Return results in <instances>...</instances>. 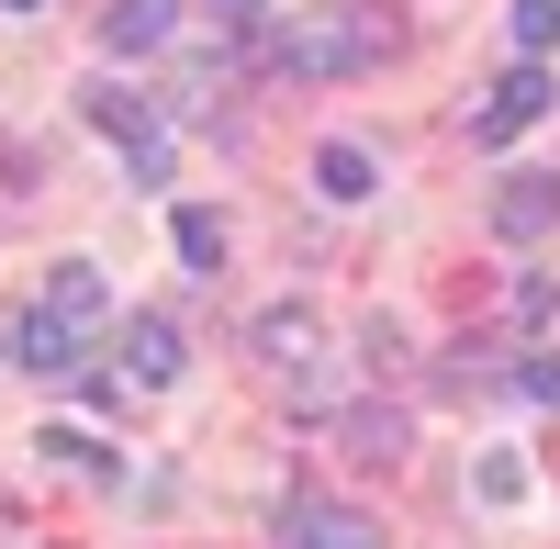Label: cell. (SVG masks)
Returning a JSON list of instances; mask_svg holds the SVG:
<instances>
[{"label": "cell", "mask_w": 560, "mask_h": 549, "mask_svg": "<svg viewBox=\"0 0 560 549\" xmlns=\"http://www.w3.org/2000/svg\"><path fill=\"white\" fill-rule=\"evenodd\" d=\"M549 224H560V179H549V168H504V179H493V236H504V247H538Z\"/></svg>", "instance_id": "5b68a950"}, {"label": "cell", "mask_w": 560, "mask_h": 549, "mask_svg": "<svg viewBox=\"0 0 560 549\" xmlns=\"http://www.w3.org/2000/svg\"><path fill=\"white\" fill-rule=\"evenodd\" d=\"M34 448H45V460H68V471H90V482L113 471V448H102V437H79V427H45Z\"/></svg>", "instance_id": "2e32d148"}, {"label": "cell", "mask_w": 560, "mask_h": 549, "mask_svg": "<svg viewBox=\"0 0 560 549\" xmlns=\"http://www.w3.org/2000/svg\"><path fill=\"white\" fill-rule=\"evenodd\" d=\"M34 303L57 314V326H79V337H102V326H113V281H102V258H57V269L34 281Z\"/></svg>", "instance_id": "277c9868"}, {"label": "cell", "mask_w": 560, "mask_h": 549, "mask_svg": "<svg viewBox=\"0 0 560 549\" xmlns=\"http://www.w3.org/2000/svg\"><path fill=\"white\" fill-rule=\"evenodd\" d=\"M0 12H12V23H34V12H45V0H0Z\"/></svg>", "instance_id": "7402d4cb"}, {"label": "cell", "mask_w": 560, "mask_h": 549, "mask_svg": "<svg viewBox=\"0 0 560 549\" xmlns=\"http://www.w3.org/2000/svg\"><path fill=\"white\" fill-rule=\"evenodd\" d=\"M79 124H90V135H113V147H147V135H158L147 90H124V79H90V90H79Z\"/></svg>", "instance_id": "9c48e42d"}, {"label": "cell", "mask_w": 560, "mask_h": 549, "mask_svg": "<svg viewBox=\"0 0 560 549\" xmlns=\"http://www.w3.org/2000/svg\"><path fill=\"white\" fill-rule=\"evenodd\" d=\"M202 12H213L224 34H247V23H269V0H202Z\"/></svg>", "instance_id": "44dd1931"}, {"label": "cell", "mask_w": 560, "mask_h": 549, "mask_svg": "<svg viewBox=\"0 0 560 549\" xmlns=\"http://www.w3.org/2000/svg\"><path fill=\"white\" fill-rule=\"evenodd\" d=\"M538 113H549V68H538V57H516V68H504V90L471 113V147H516Z\"/></svg>", "instance_id": "8992f818"}, {"label": "cell", "mask_w": 560, "mask_h": 549, "mask_svg": "<svg viewBox=\"0 0 560 549\" xmlns=\"http://www.w3.org/2000/svg\"><path fill=\"white\" fill-rule=\"evenodd\" d=\"M348 448H359V460H393V448H404V416H393V404H359V416H348Z\"/></svg>", "instance_id": "9a60e30c"}, {"label": "cell", "mask_w": 560, "mask_h": 549, "mask_svg": "<svg viewBox=\"0 0 560 549\" xmlns=\"http://www.w3.org/2000/svg\"><path fill=\"white\" fill-rule=\"evenodd\" d=\"M471 493H482V505H527V460H516V448H482V460H471Z\"/></svg>", "instance_id": "4fadbf2b"}, {"label": "cell", "mask_w": 560, "mask_h": 549, "mask_svg": "<svg viewBox=\"0 0 560 549\" xmlns=\"http://www.w3.org/2000/svg\"><path fill=\"white\" fill-rule=\"evenodd\" d=\"M549 45H560V0H516V57L549 68Z\"/></svg>", "instance_id": "e0dca14e"}, {"label": "cell", "mask_w": 560, "mask_h": 549, "mask_svg": "<svg viewBox=\"0 0 560 549\" xmlns=\"http://www.w3.org/2000/svg\"><path fill=\"white\" fill-rule=\"evenodd\" d=\"M549 314H560V281H538V269H527V281H516V326H549Z\"/></svg>", "instance_id": "ffe728a7"}, {"label": "cell", "mask_w": 560, "mask_h": 549, "mask_svg": "<svg viewBox=\"0 0 560 549\" xmlns=\"http://www.w3.org/2000/svg\"><path fill=\"white\" fill-rule=\"evenodd\" d=\"M314 191L325 202H370V191H382V157L348 147V135H325V147H314Z\"/></svg>", "instance_id": "8fae6325"}, {"label": "cell", "mask_w": 560, "mask_h": 549, "mask_svg": "<svg viewBox=\"0 0 560 549\" xmlns=\"http://www.w3.org/2000/svg\"><path fill=\"white\" fill-rule=\"evenodd\" d=\"M247 348L292 382V371H314V359H325V314H314V303H269L258 326H247Z\"/></svg>", "instance_id": "ba28073f"}, {"label": "cell", "mask_w": 560, "mask_h": 549, "mask_svg": "<svg viewBox=\"0 0 560 549\" xmlns=\"http://www.w3.org/2000/svg\"><path fill=\"white\" fill-rule=\"evenodd\" d=\"M79 326H57V314H45V303H12V314H0V359H12V371H34V382H57V371H79Z\"/></svg>", "instance_id": "3957f363"}, {"label": "cell", "mask_w": 560, "mask_h": 549, "mask_svg": "<svg viewBox=\"0 0 560 549\" xmlns=\"http://www.w3.org/2000/svg\"><path fill=\"white\" fill-rule=\"evenodd\" d=\"M179 12H191V0H113V12H102V45H113V57H158V45L179 34Z\"/></svg>", "instance_id": "30bf717a"}, {"label": "cell", "mask_w": 560, "mask_h": 549, "mask_svg": "<svg viewBox=\"0 0 560 549\" xmlns=\"http://www.w3.org/2000/svg\"><path fill=\"white\" fill-rule=\"evenodd\" d=\"M493 382H504L493 348H448V359H438V393H448V404H471V393H493Z\"/></svg>", "instance_id": "7c38bea8"}, {"label": "cell", "mask_w": 560, "mask_h": 549, "mask_svg": "<svg viewBox=\"0 0 560 549\" xmlns=\"http://www.w3.org/2000/svg\"><path fill=\"white\" fill-rule=\"evenodd\" d=\"M393 45H404L393 0H325V12H292L269 34V68L280 79H359V68H382Z\"/></svg>", "instance_id": "6da1fadb"}, {"label": "cell", "mask_w": 560, "mask_h": 549, "mask_svg": "<svg viewBox=\"0 0 560 549\" xmlns=\"http://www.w3.org/2000/svg\"><path fill=\"white\" fill-rule=\"evenodd\" d=\"M516 393H527V404H560V348H527V359H516Z\"/></svg>", "instance_id": "ac0fdd59"}, {"label": "cell", "mask_w": 560, "mask_h": 549, "mask_svg": "<svg viewBox=\"0 0 560 549\" xmlns=\"http://www.w3.org/2000/svg\"><path fill=\"white\" fill-rule=\"evenodd\" d=\"M124 168H135V191H168L179 157H168V135H147V147H124Z\"/></svg>", "instance_id": "d6986e66"}, {"label": "cell", "mask_w": 560, "mask_h": 549, "mask_svg": "<svg viewBox=\"0 0 560 549\" xmlns=\"http://www.w3.org/2000/svg\"><path fill=\"white\" fill-rule=\"evenodd\" d=\"M280 549H382V516L337 493H280Z\"/></svg>", "instance_id": "7a4b0ae2"}, {"label": "cell", "mask_w": 560, "mask_h": 549, "mask_svg": "<svg viewBox=\"0 0 560 549\" xmlns=\"http://www.w3.org/2000/svg\"><path fill=\"white\" fill-rule=\"evenodd\" d=\"M168 247H179V269H224V224L213 213H168Z\"/></svg>", "instance_id": "5bb4252c"}, {"label": "cell", "mask_w": 560, "mask_h": 549, "mask_svg": "<svg viewBox=\"0 0 560 549\" xmlns=\"http://www.w3.org/2000/svg\"><path fill=\"white\" fill-rule=\"evenodd\" d=\"M179 371H191V337H179V314H124V382L168 393Z\"/></svg>", "instance_id": "52a82bcc"}]
</instances>
